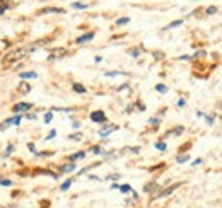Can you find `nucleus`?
Listing matches in <instances>:
<instances>
[{
	"mask_svg": "<svg viewBox=\"0 0 222 208\" xmlns=\"http://www.w3.org/2000/svg\"><path fill=\"white\" fill-rule=\"evenodd\" d=\"M44 44H46V39H39L38 43H31V44H27V46H24V48H17V50H12L10 53H7V55L4 56L2 63H4V65L14 63V62H17V60L24 58L27 53H33L34 50H38V48L44 46Z\"/></svg>",
	"mask_w": 222,
	"mask_h": 208,
	"instance_id": "obj_1",
	"label": "nucleus"
},
{
	"mask_svg": "<svg viewBox=\"0 0 222 208\" xmlns=\"http://www.w3.org/2000/svg\"><path fill=\"white\" fill-rule=\"evenodd\" d=\"M21 121H22L21 114H15L14 118H9V120L2 121V123H0V132H2V130H7L9 126H12V124H21Z\"/></svg>",
	"mask_w": 222,
	"mask_h": 208,
	"instance_id": "obj_2",
	"label": "nucleus"
},
{
	"mask_svg": "<svg viewBox=\"0 0 222 208\" xmlns=\"http://www.w3.org/2000/svg\"><path fill=\"white\" fill-rule=\"evenodd\" d=\"M181 186V183H176V184H173V186H169V188H166V190H162L161 193H157V194H154L152 196V200H159V198H164V196H169V194H173L174 191L178 190V188Z\"/></svg>",
	"mask_w": 222,
	"mask_h": 208,
	"instance_id": "obj_3",
	"label": "nucleus"
},
{
	"mask_svg": "<svg viewBox=\"0 0 222 208\" xmlns=\"http://www.w3.org/2000/svg\"><path fill=\"white\" fill-rule=\"evenodd\" d=\"M91 120L94 121V123H106V114H104V111L97 109V111H92L91 113Z\"/></svg>",
	"mask_w": 222,
	"mask_h": 208,
	"instance_id": "obj_4",
	"label": "nucleus"
},
{
	"mask_svg": "<svg viewBox=\"0 0 222 208\" xmlns=\"http://www.w3.org/2000/svg\"><path fill=\"white\" fill-rule=\"evenodd\" d=\"M115 130H118V126L116 124H108V123H103V128L99 130V137H108L111 132H115Z\"/></svg>",
	"mask_w": 222,
	"mask_h": 208,
	"instance_id": "obj_5",
	"label": "nucleus"
},
{
	"mask_svg": "<svg viewBox=\"0 0 222 208\" xmlns=\"http://www.w3.org/2000/svg\"><path fill=\"white\" fill-rule=\"evenodd\" d=\"M31 108H33V104H29V102H19V104H15V106L12 108V111H14L15 114H19V113H24V111L31 109Z\"/></svg>",
	"mask_w": 222,
	"mask_h": 208,
	"instance_id": "obj_6",
	"label": "nucleus"
},
{
	"mask_svg": "<svg viewBox=\"0 0 222 208\" xmlns=\"http://www.w3.org/2000/svg\"><path fill=\"white\" fill-rule=\"evenodd\" d=\"M67 50L65 48H56V50H53L51 53H50L48 60H55V58H62V56H65Z\"/></svg>",
	"mask_w": 222,
	"mask_h": 208,
	"instance_id": "obj_7",
	"label": "nucleus"
},
{
	"mask_svg": "<svg viewBox=\"0 0 222 208\" xmlns=\"http://www.w3.org/2000/svg\"><path fill=\"white\" fill-rule=\"evenodd\" d=\"M92 39H94V33H85V34H82V36H79L77 39H75V43L77 44H84V43L92 41Z\"/></svg>",
	"mask_w": 222,
	"mask_h": 208,
	"instance_id": "obj_8",
	"label": "nucleus"
},
{
	"mask_svg": "<svg viewBox=\"0 0 222 208\" xmlns=\"http://www.w3.org/2000/svg\"><path fill=\"white\" fill-rule=\"evenodd\" d=\"M39 14H65V9L48 7V9H43V10H39Z\"/></svg>",
	"mask_w": 222,
	"mask_h": 208,
	"instance_id": "obj_9",
	"label": "nucleus"
},
{
	"mask_svg": "<svg viewBox=\"0 0 222 208\" xmlns=\"http://www.w3.org/2000/svg\"><path fill=\"white\" fill-rule=\"evenodd\" d=\"M29 91H31L29 82H19V92H21V94H27Z\"/></svg>",
	"mask_w": 222,
	"mask_h": 208,
	"instance_id": "obj_10",
	"label": "nucleus"
},
{
	"mask_svg": "<svg viewBox=\"0 0 222 208\" xmlns=\"http://www.w3.org/2000/svg\"><path fill=\"white\" fill-rule=\"evenodd\" d=\"M19 77H21L22 80H24V79H38V73L36 72H21Z\"/></svg>",
	"mask_w": 222,
	"mask_h": 208,
	"instance_id": "obj_11",
	"label": "nucleus"
},
{
	"mask_svg": "<svg viewBox=\"0 0 222 208\" xmlns=\"http://www.w3.org/2000/svg\"><path fill=\"white\" fill-rule=\"evenodd\" d=\"M75 171V164H63L60 165V172H72Z\"/></svg>",
	"mask_w": 222,
	"mask_h": 208,
	"instance_id": "obj_12",
	"label": "nucleus"
},
{
	"mask_svg": "<svg viewBox=\"0 0 222 208\" xmlns=\"http://www.w3.org/2000/svg\"><path fill=\"white\" fill-rule=\"evenodd\" d=\"M183 24V19H178V21H173V22H169V24L164 27V31H169V29H173V27H178V26H181Z\"/></svg>",
	"mask_w": 222,
	"mask_h": 208,
	"instance_id": "obj_13",
	"label": "nucleus"
},
{
	"mask_svg": "<svg viewBox=\"0 0 222 208\" xmlns=\"http://www.w3.org/2000/svg\"><path fill=\"white\" fill-rule=\"evenodd\" d=\"M84 157H85V152H77V153H72L68 159H70L72 162H75V161H79V159H84Z\"/></svg>",
	"mask_w": 222,
	"mask_h": 208,
	"instance_id": "obj_14",
	"label": "nucleus"
},
{
	"mask_svg": "<svg viewBox=\"0 0 222 208\" xmlns=\"http://www.w3.org/2000/svg\"><path fill=\"white\" fill-rule=\"evenodd\" d=\"M188 161H190L188 153H181V155H178V159H176L178 164H185V162H188Z\"/></svg>",
	"mask_w": 222,
	"mask_h": 208,
	"instance_id": "obj_15",
	"label": "nucleus"
},
{
	"mask_svg": "<svg viewBox=\"0 0 222 208\" xmlns=\"http://www.w3.org/2000/svg\"><path fill=\"white\" fill-rule=\"evenodd\" d=\"M72 183H74V179H67V181H65V183H63L62 184V186H60V190H62V191H67V190H68V188H70L72 186Z\"/></svg>",
	"mask_w": 222,
	"mask_h": 208,
	"instance_id": "obj_16",
	"label": "nucleus"
},
{
	"mask_svg": "<svg viewBox=\"0 0 222 208\" xmlns=\"http://www.w3.org/2000/svg\"><path fill=\"white\" fill-rule=\"evenodd\" d=\"M72 89H74L75 92H79V94H84V92H85V87L82 84H74V85H72Z\"/></svg>",
	"mask_w": 222,
	"mask_h": 208,
	"instance_id": "obj_17",
	"label": "nucleus"
},
{
	"mask_svg": "<svg viewBox=\"0 0 222 208\" xmlns=\"http://www.w3.org/2000/svg\"><path fill=\"white\" fill-rule=\"evenodd\" d=\"M183 132H185V128H183V126H178V128H174L173 132L167 133V137H169V135H181Z\"/></svg>",
	"mask_w": 222,
	"mask_h": 208,
	"instance_id": "obj_18",
	"label": "nucleus"
},
{
	"mask_svg": "<svg viewBox=\"0 0 222 208\" xmlns=\"http://www.w3.org/2000/svg\"><path fill=\"white\" fill-rule=\"evenodd\" d=\"M155 188H157V184H155V183H149V184H145V186H144V191H145V193H150V191L155 190Z\"/></svg>",
	"mask_w": 222,
	"mask_h": 208,
	"instance_id": "obj_19",
	"label": "nucleus"
},
{
	"mask_svg": "<svg viewBox=\"0 0 222 208\" xmlns=\"http://www.w3.org/2000/svg\"><path fill=\"white\" fill-rule=\"evenodd\" d=\"M155 91L161 92V94H166V92H167V87H166L164 84H157V85H155Z\"/></svg>",
	"mask_w": 222,
	"mask_h": 208,
	"instance_id": "obj_20",
	"label": "nucleus"
},
{
	"mask_svg": "<svg viewBox=\"0 0 222 208\" xmlns=\"http://www.w3.org/2000/svg\"><path fill=\"white\" fill-rule=\"evenodd\" d=\"M120 191H121V193H130V191H133L132 190V186H130V184H121V186H120Z\"/></svg>",
	"mask_w": 222,
	"mask_h": 208,
	"instance_id": "obj_21",
	"label": "nucleus"
},
{
	"mask_svg": "<svg viewBox=\"0 0 222 208\" xmlns=\"http://www.w3.org/2000/svg\"><path fill=\"white\" fill-rule=\"evenodd\" d=\"M155 149H157V150H161V152H166L167 145H166L164 142H157V143H155Z\"/></svg>",
	"mask_w": 222,
	"mask_h": 208,
	"instance_id": "obj_22",
	"label": "nucleus"
},
{
	"mask_svg": "<svg viewBox=\"0 0 222 208\" xmlns=\"http://www.w3.org/2000/svg\"><path fill=\"white\" fill-rule=\"evenodd\" d=\"M72 7H74V9H80V10H82V9H87L89 5H87V4H80V2H74V4H72Z\"/></svg>",
	"mask_w": 222,
	"mask_h": 208,
	"instance_id": "obj_23",
	"label": "nucleus"
},
{
	"mask_svg": "<svg viewBox=\"0 0 222 208\" xmlns=\"http://www.w3.org/2000/svg\"><path fill=\"white\" fill-rule=\"evenodd\" d=\"M12 150H14V145H12V143H9L7 149H5V152H4V157H9V155L12 153Z\"/></svg>",
	"mask_w": 222,
	"mask_h": 208,
	"instance_id": "obj_24",
	"label": "nucleus"
},
{
	"mask_svg": "<svg viewBox=\"0 0 222 208\" xmlns=\"http://www.w3.org/2000/svg\"><path fill=\"white\" fill-rule=\"evenodd\" d=\"M128 22H130L128 17H121V19H118V21H116V26H125V24H128Z\"/></svg>",
	"mask_w": 222,
	"mask_h": 208,
	"instance_id": "obj_25",
	"label": "nucleus"
},
{
	"mask_svg": "<svg viewBox=\"0 0 222 208\" xmlns=\"http://www.w3.org/2000/svg\"><path fill=\"white\" fill-rule=\"evenodd\" d=\"M9 5H7V2H4V0H0V15L5 12V9H7Z\"/></svg>",
	"mask_w": 222,
	"mask_h": 208,
	"instance_id": "obj_26",
	"label": "nucleus"
},
{
	"mask_svg": "<svg viewBox=\"0 0 222 208\" xmlns=\"http://www.w3.org/2000/svg\"><path fill=\"white\" fill-rule=\"evenodd\" d=\"M91 152H92V153H96V155H99V153H103V150H101V147L94 145V147H91Z\"/></svg>",
	"mask_w": 222,
	"mask_h": 208,
	"instance_id": "obj_27",
	"label": "nucleus"
},
{
	"mask_svg": "<svg viewBox=\"0 0 222 208\" xmlns=\"http://www.w3.org/2000/svg\"><path fill=\"white\" fill-rule=\"evenodd\" d=\"M149 123H150L152 126H159L161 120H159V118H150V120H149Z\"/></svg>",
	"mask_w": 222,
	"mask_h": 208,
	"instance_id": "obj_28",
	"label": "nucleus"
},
{
	"mask_svg": "<svg viewBox=\"0 0 222 208\" xmlns=\"http://www.w3.org/2000/svg\"><path fill=\"white\" fill-rule=\"evenodd\" d=\"M205 12H207L208 15H212V14L217 12V7H215V5H210V7H207V10H205Z\"/></svg>",
	"mask_w": 222,
	"mask_h": 208,
	"instance_id": "obj_29",
	"label": "nucleus"
},
{
	"mask_svg": "<svg viewBox=\"0 0 222 208\" xmlns=\"http://www.w3.org/2000/svg\"><path fill=\"white\" fill-rule=\"evenodd\" d=\"M51 120H53V111H50V113L44 114V123H50Z\"/></svg>",
	"mask_w": 222,
	"mask_h": 208,
	"instance_id": "obj_30",
	"label": "nucleus"
},
{
	"mask_svg": "<svg viewBox=\"0 0 222 208\" xmlns=\"http://www.w3.org/2000/svg\"><path fill=\"white\" fill-rule=\"evenodd\" d=\"M116 75H126L125 72H106V77H116Z\"/></svg>",
	"mask_w": 222,
	"mask_h": 208,
	"instance_id": "obj_31",
	"label": "nucleus"
},
{
	"mask_svg": "<svg viewBox=\"0 0 222 208\" xmlns=\"http://www.w3.org/2000/svg\"><path fill=\"white\" fill-rule=\"evenodd\" d=\"M0 184H2V186H12V181L10 179H2L0 177Z\"/></svg>",
	"mask_w": 222,
	"mask_h": 208,
	"instance_id": "obj_32",
	"label": "nucleus"
},
{
	"mask_svg": "<svg viewBox=\"0 0 222 208\" xmlns=\"http://www.w3.org/2000/svg\"><path fill=\"white\" fill-rule=\"evenodd\" d=\"M68 138H70V140H77V142H79V140L82 138V133H72V135L68 137Z\"/></svg>",
	"mask_w": 222,
	"mask_h": 208,
	"instance_id": "obj_33",
	"label": "nucleus"
},
{
	"mask_svg": "<svg viewBox=\"0 0 222 208\" xmlns=\"http://www.w3.org/2000/svg\"><path fill=\"white\" fill-rule=\"evenodd\" d=\"M106 179H109V181H113V183H115V181H118V179H120V174H111V176H108Z\"/></svg>",
	"mask_w": 222,
	"mask_h": 208,
	"instance_id": "obj_34",
	"label": "nucleus"
},
{
	"mask_svg": "<svg viewBox=\"0 0 222 208\" xmlns=\"http://www.w3.org/2000/svg\"><path fill=\"white\" fill-rule=\"evenodd\" d=\"M55 135H56V132H55V130H51V132L48 133V137H46V140H51V138H55Z\"/></svg>",
	"mask_w": 222,
	"mask_h": 208,
	"instance_id": "obj_35",
	"label": "nucleus"
},
{
	"mask_svg": "<svg viewBox=\"0 0 222 208\" xmlns=\"http://www.w3.org/2000/svg\"><path fill=\"white\" fill-rule=\"evenodd\" d=\"M205 120H207V124H214V116H207L205 114Z\"/></svg>",
	"mask_w": 222,
	"mask_h": 208,
	"instance_id": "obj_36",
	"label": "nucleus"
},
{
	"mask_svg": "<svg viewBox=\"0 0 222 208\" xmlns=\"http://www.w3.org/2000/svg\"><path fill=\"white\" fill-rule=\"evenodd\" d=\"M27 149H29V150H31V152H33V153H36V155H38L36 149H34V143H27Z\"/></svg>",
	"mask_w": 222,
	"mask_h": 208,
	"instance_id": "obj_37",
	"label": "nucleus"
},
{
	"mask_svg": "<svg viewBox=\"0 0 222 208\" xmlns=\"http://www.w3.org/2000/svg\"><path fill=\"white\" fill-rule=\"evenodd\" d=\"M138 53H140L138 50H132V51H130V55H132L133 58H137V56H138Z\"/></svg>",
	"mask_w": 222,
	"mask_h": 208,
	"instance_id": "obj_38",
	"label": "nucleus"
},
{
	"mask_svg": "<svg viewBox=\"0 0 222 208\" xmlns=\"http://www.w3.org/2000/svg\"><path fill=\"white\" fill-rule=\"evenodd\" d=\"M26 118H27V120H36V114H34V113H27Z\"/></svg>",
	"mask_w": 222,
	"mask_h": 208,
	"instance_id": "obj_39",
	"label": "nucleus"
},
{
	"mask_svg": "<svg viewBox=\"0 0 222 208\" xmlns=\"http://www.w3.org/2000/svg\"><path fill=\"white\" fill-rule=\"evenodd\" d=\"M185 104H186V102H185V99H179V101H178V106H179V108H183Z\"/></svg>",
	"mask_w": 222,
	"mask_h": 208,
	"instance_id": "obj_40",
	"label": "nucleus"
},
{
	"mask_svg": "<svg viewBox=\"0 0 222 208\" xmlns=\"http://www.w3.org/2000/svg\"><path fill=\"white\" fill-rule=\"evenodd\" d=\"M178 60H191V56H190V55H183V56H179Z\"/></svg>",
	"mask_w": 222,
	"mask_h": 208,
	"instance_id": "obj_41",
	"label": "nucleus"
},
{
	"mask_svg": "<svg viewBox=\"0 0 222 208\" xmlns=\"http://www.w3.org/2000/svg\"><path fill=\"white\" fill-rule=\"evenodd\" d=\"M154 58L161 60V58H162V53H161V51H159V53H154Z\"/></svg>",
	"mask_w": 222,
	"mask_h": 208,
	"instance_id": "obj_42",
	"label": "nucleus"
},
{
	"mask_svg": "<svg viewBox=\"0 0 222 208\" xmlns=\"http://www.w3.org/2000/svg\"><path fill=\"white\" fill-rule=\"evenodd\" d=\"M111 190H120V184L118 183H113V184H111Z\"/></svg>",
	"mask_w": 222,
	"mask_h": 208,
	"instance_id": "obj_43",
	"label": "nucleus"
},
{
	"mask_svg": "<svg viewBox=\"0 0 222 208\" xmlns=\"http://www.w3.org/2000/svg\"><path fill=\"white\" fill-rule=\"evenodd\" d=\"M96 165H97V164H92V165H91V167H96ZM87 171H89V167L82 169V171H80V174H84V172H87Z\"/></svg>",
	"mask_w": 222,
	"mask_h": 208,
	"instance_id": "obj_44",
	"label": "nucleus"
},
{
	"mask_svg": "<svg viewBox=\"0 0 222 208\" xmlns=\"http://www.w3.org/2000/svg\"><path fill=\"white\" fill-rule=\"evenodd\" d=\"M202 162H204V161H202V159H196V161H195V162H193V164H191V165H200V164H202Z\"/></svg>",
	"mask_w": 222,
	"mask_h": 208,
	"instance_id": "obj_45",
	"label": "nucleus"
},
{
	"mask_svg": "<svg viewBox=\"0 0 222 208\" xmlns=\"http://www.w3.org/2000/svg\"><path fill=\"white\" fill-rule=\"evenodd\" d=\"M80 126V123H79V121H74V123H72V128H79Z\"/></svg>",
	"mask_w": 222,
	"mask_h": 208,
	"instance_id": "obj_46",
	"label": "nucleus"
},
{
	"mask_svg": "<svg viewBox=\"0 0 222 208\" xmlns=\"http://www.w3.org/2000/svg\"><path fill=\"white\" fill-rule=\"evenodd\" d=\"M130 150H132L133 153H138V150H140V149H138V147H133V149H130Z\"/></svg>",
	"mask_w": 222,
	"mask_h": 208,
	"instance_id": "obj_47",
	"label": "nucleus"
},
{
	"mask_svg": "<svg viewBox=\"0 0 222 208\" xmlns=\"http://www.w3.org/2000/svg\"><path fill=\"white\" fill-rule=\"evenodd\" d=\"M126 87H128V84H123L121 87H118V91H123V89H126Z\"/></svg>",
	"mask_w": 222,
	"mask_h": 208,
	"instance_id": "obj_48",
	"label": "nucleus"
},
{
	"mask_svg": "<svg viewBox=\"0 0 222 208\" xmlns=\"http://www.w3.org/2000/svg\"><path fill=\"white\" fill-rule=\"evenodd\" d=\"M41 2H44V0H41Z\"/></svg>",
	"mask_w": 222,
	"mask_h": 208,
	"instance_id": "obj_49",
	"label": "nucleus"
}]
</instances>
